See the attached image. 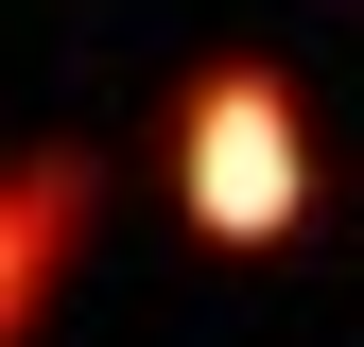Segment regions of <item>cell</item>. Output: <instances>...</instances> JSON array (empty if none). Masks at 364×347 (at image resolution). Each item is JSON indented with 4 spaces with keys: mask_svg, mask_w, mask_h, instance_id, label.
Segmentation results:
<instances>
[{
    "mask_svg": "<svg viewBox=\"0 0 364 347\" xmlns=\"http://www.w3.org/2000/svg\"><path fill=\"white\" fill-rule=\"evenodd\" d=\"M173 208L208 243H278L312 208V122H295L278 70H191L173 87Z\"/></svg>",
    "mask_w": 364,
    "mask_h": 347,
    "instance_id": "1",
    "label": "cell"
},
{
    "mask_svg": "<svg viewBox=\"0 0 364 347\" xmlns=\"http://www.w3.org/2000/svg\"><path fill=\"white\" fill-rule=\"evenodd\" d=\"M87 208H105L87 139H18V156H0V347L53 330V295H70V260H87Z\"/></svg>",
    "mask_w": 364,
    "mask_h": 347,
    "instance_id": "2",
    "label": "cell"
}]
</instances>
